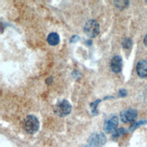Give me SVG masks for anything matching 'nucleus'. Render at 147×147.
<instances>
[{
	"label": "nucleus",
	"mask_w": 147,
	"mask_h": 147,
	"mask_svg": "<svg viewBox=\"0 0 147 147\" xmlns=\"http://www.w3.org/2000/svg\"><path fill=\"white\" fill-rule=\"evenodd\" d=\"M23 128L28 134H34L40 129V122L38 118L34 115H28L24 119Z\"/></svg>",
	"instance_id": "obj_1"
},
{
	"label": "nucleus",
	"mask_w": 147,
	"mask_h": 147,
	"mask_svg": "<svg viewBox=\"0 0 147 147\" xmlns=\"http://www.w3.org/2000/svg\"><path fill=\"white\" fill-rule=\"evenodd\" d=\"M107 138L103 132L92 133L88 137L87 142L90 147H102L106 142Z\"/></svg>",
	"instance_id": "obj_2"
},
{
	"label": "nucleus",
	"mask_w": 147,
	"mask_h": 147,
	"mask_svg": "<svg viewBox=\"0 0 147 147\" xmlns=\"http://www.w3.org/2000/svg\"><path fill=\"white\" fill-rule=\"evenodd\" d=\"M72 111V106L67 100H61L55 105V111L56 114L61 117L68 115Z\"/></svg>",
	"instance_id": "obj_3"
},
{
	"label": "nucleus",
	"mask_w": 147,
	"mask_h": 147,
	"mask_svg": "<svg viewBox=\"0 0 147 147\" xmlns=\"http://www.w3.org/2000/svg\"><path fill=\"white\" fill-rule=\"evenodd\" d=\"M85 34L91 38H94L99 33V25L98 22L94 20H88L84 26Z\"/></svg>",
	"instance_id": "obj_4"
},
{
	"label": "nucleus",
	"mask_w": 147,
	"mask_h": 147,
	"mask_svg": "<svg viewBox=\"0 0 147 147\" xmlns=\"http://www.w3.org/2000/svg\"><path fill=\"white\" fill-rule=\"evenodd\" d=\"M118 118L115 114H111L107 117L103 123V129L107 133H113L118 126Z\"/></svg>",
	"instance_id": "obj_5"
},
{
	"label": "nucleus",
	"mask_w": 147,
	"mask_h": 147,
	"mask_svg": "<svg viewBox=\"0 0 147 147\" xmlns=\"http://www.w3.org/2000/svg\"><path fill=\"white\" fill-rule=\"evenodd\" d=\"M138 116V112L133 109L123 110L120 114V119L124 123L134 122Z\"/></svg>",
	"instance_id": "obj_6"
},
{
	"label": "nucleus",
	"mask_w": 147,
	"mask_h": 147,
	"mask_svg": "<svg viewBox=\"0 0 147 147\" xmlns=\"http://www.w3.org/2000/svg\"><path fill=\"white\" fill-rule=\"evenodd\" d=\"M122 59L121 56L117 55L114 56L110 62V68L111 71L116 74L119 73L122 70Z\"/></svg>",
	"instance_id": "obj_7"
},
{
	"label": "nucleus",
	"mask_w": 147,
	"mask_h": 147,
	"mask_svg": "<svg viewBox=\"0 0 147 147\" xmlns=\"http://www.w3.org/2000/svg\"><path fill=\"white\" fill-rule=\"evenodd\" d=\"M136 71L138 75L142 78L147 77V61L141 60L136 66Z\"/></svg>",
	"instance_id": "obj_8"
},
{
	"label": "nucleus",
	"mask_w": 147,
	"mask_h": 147,
	"mask_svg": "<svg viewBox=\"0 0 147 147\" xmlns=\"http://www.w3.org/2000/svg\"><path fill=\"white\" fill-rule=\"evenodd\" d=\"M47 41L51 45H56L59 43L60 37L59 34L55 32L49 33L47 37Z\"/></svg>",
	"instance_id": "obj_9"
},
{
	"label": "nucleus",
	"mask_w": 147,
	"mask_h": 147,
	"mask_svg": "<svg viewBox=\"0 0 147 147\" xmlns=\"http://www.w3.org/2000/svg\"><path fill=\"white\" fill-rule=\"evenodd\" d=\"M126 132H127L125 128H123V127H120V128L117 129L113 133L112 138L113 140L117 139V138L121 137V136H122L123 135H124Z\"/></svg>",
	"instance_id": "obj_10"
},
{
	"label": "nucleus",
	"mask_w": 147,
	"mask_h": 147,
	"mask_svg": "<svg viewBox=\"0 0 147 147\" xmlns=\"http://www.w3.org/2000/svg\"><path fill=\"white\" fill-rule=\"evenodd\" d=\"M147 123V121L146 120H141L139 121H137L134 123H133L129 127V130L130 131H134L135 129H136L138 127H139L140 126H141L142 125L146 124Z\"/></svg>",
	"instance_id": "obj_11"
},
{
	"label": "nucleus",
	"mask_w": 147,
	"mask_h": 147,
	"mask_svg": "<svg viewBox=\"0 0 147 147\" xmlns=\"http://www.w3.org/2000/svg\"><path fill=\"white\" fill-rule=\"evenodd\" d=\"M100 100L98 99L94 102L91 103L90 105V107L91 108V113L94 115H96L98 114V111L97 110V106L100 103Z\"/></svg>",
	"instance_id": "obj_12"
},
{
	"label": "nucleus",
	"mask_w": 147,
	"mask_h": 147,
	"mask_svg": "<svg viewBox=\"0 0 147 147\" xmlns=\"http://www.w3.org/2000/svg\"><path fill=\"white\" fill-rule=\"evenodd\" d=\"M133 45V41L130 38H125L122 42V46L125 49H130Z\"/></svg>",
	"instance_id": "obj_13"
},
{
	"label": "nucleus",
	"mask_w": 147,
	"mask_h": 147,
	"mask_svg": "<svg viewBox=\"0 0 147 147\" xmlns=\"http://www.w3.org/2000/svg\"><path fill=\"white\" fill-rule=\"evenodd\" d=\"M129 2L127 1H118L115 2V5L119 8H125L129 5Z\"/></svg>",
	"instance_id": "obj_14"
},
{
	"label": "nucleus",
	"mask_w": 147,
	"mask_h": 147,
	"mask_svg": "<svg viewBox=\"0 0 147 147\" xmlns=\"http://www.w3.org/2000/svg\"><path fill=\"white\" fill-rule=\"evenodd\" d=\"M118 95L120 97H125L127 95V91L125 89H121L119 90L118 92Z\"/></svg>",
	"instance_id": "obj_15"
},
{
	"label": "nucleus",
	"mask_w": 147,
	"mask_h": 147,
	"mask_svg": "<svg viewBox=\"0 0 147 147\" xmlns=\"http://www.w3.org/2000/svg\"><path fill=\"white\" fill-rule=\"evenodd\" d=\"M80 40V38L79 36H73L71 40H70V42H76L78 41V40Z\"/></svg>",
	"instance_id": "obj_16"
},
{
	"label": "nucleus",
	"mask_w": 147,
	"mask_h": 147,
	"mask_svg": "<svg viewBox=\"0 0 147 147\" xmlns=\"http://www.w3.org/2000/svg\"><path fill=\"white\" fill-rule=\"evenodd\" d=\"M52 82H53V78L52 76H49L45 80L46 83L48 84H51L52 83Z\"/></svg>",
	"instance_id": "obj_17"
},
{
	"label": "nucleus",
	"mask_w": 147,
	"mask_h": 147,
	"mask_svg": "<svg viewBox=\"0 0 147 147\" xmlns=\"http://www.w3.org/2000/svg\"><path fill=\"white\" fill-rule=\"evenodd\" d=\"M144 44L146 47H147V34L145 35L144 38Z\"/></svg>",
	"instance_id": "obj_18"
},
{
	"label": "nucleus",
	"mask_w": 147,
	"mask_h": 147,
	"mask_svg": "<svg viewBox=\"0 0 147 147\" xmlns=\"http://www.w3.org/2000/svg\"><path fill=\"white\" fill-rule=\"evenodd\" d=\"M81 147H89V146H87V145H83V146H81Z\"/></svg>",
	"instance_id": "obj_19"
}]
</instances>
